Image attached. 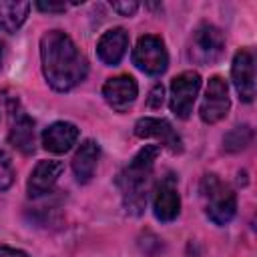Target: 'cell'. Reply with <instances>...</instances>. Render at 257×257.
<instances>
[{
  "instance_id": "obj_15",
  "label": "cell",
  "mask_w": 257,
  "mask_h": 257,
  "mask_svg": "<svg viewBox=\"0 0 257 257\" xmlns=\"http://www.w3.org/2000/svg\"><path fill=\"white\" fill-rule=\"evenodd\" d=\"M62 163L60 161H40L28 179V195L30 197H42L56 185L58 177L62 175Z\"/></svg>"
},
{
  "instance_id": "obj_20",
  "label": "cell",
  "mask_w": 257,
  "mask_h": 257,
  "mask_svg": "<svg viewBox=\"0 0 257 257\" xmlns=\"http://www.w3.org/2000/svg\"><path fill=\"white\" fill-rule=\"evenodd\" d=\"M163 92H165L163 84H155L153 86V90H151V94L147 98L149 108H161V104H163Z\"/></svg>"
},
{
  "instance_id": "obj_8",
  "label": "cell",
  "mask_w": 257,
  "mask_h": 257,
  "mask_svg": "<svg viewBox=\"0 0 257 257\" xmlns=\"http://www.w3.org/2000/svg\"><path fill=\"white\" fill-rule=\"evenodd\" d=\"M229 106H231V102H229L227 82L221 76H211L209 84H207V92H205L203 104H201V110H199L203 122H207V124L219 122L221 118L227 116Z\"/></svg>"
},
{
  "instance_id": "obj_10",
  "label": "cell",
  "mask_w": 257,
  "mask_h": 257,
  "mask_svg": "<svg viewBox=\"0 0 257 257\" xmlns=\"http://www.w3.org/2000/svg\"><path fill=\"white\" fill-rule=\"evenodd\" d=\"M231 76L235 82V88L239 92V98L245 102H251L255 98V58L253 52L247 48H241L231 66Z\"/></svg>"
},
{
  "instance_id": "obj_6",
  "label": "cell",
  "mask_w": 257,
  "mask_h": 257,
  "mask_svg": "<svg viewBox=\"0 0 257 257\" xmlns=\"http://www.w3.org/2000/svg\"><path fill=\"white\" fill-rule=\"evenodd\" d=\"M8 141L14 149H18L22 155H32L36 151V135H34V120L22 110L18 100L8 102Z\"/></svg>"
},
{
  "instance_id": "obj_18",
  "label": "cell",
  "mask_w": 257,
  "mask_h": 257,
  "mask_svg": "<svg viewBox=\"0 0 257 257\" xmlns=\"http://www.w3.org/2000/svg\"><path fill=\"white\" fill-rule=\"evenodd\" d=\"M253 141V128L249 124H243V126H235L231 133L225 135L223 139V145H225V151L229 153H237L241 149H247Z\"/></svg>"
},
{
  "instance_id": "obj_1",
  "label": "cell",
  "mask_w": 257,
  "mask_h": 257,
  "mask_svg": "<svg viewBox=\"0 0 257 257\" xmlns=\"http://www.w3.org/2000/svg\"><path fill=\"white\" fill-rule=\"evenodd\" d=\"M42 72L54 90H70L84 80L88 64L72 38L62 30H48L40 38Z\"/></svg>"
},
{
  "instance_id": "obj_2",
  "label": "cell",
  "mask_w": 257,
  "mask_h": 257,
  "mask_svg": "<svg viewBox=\"0 0 257 257\" xmlns=\"http://www.w3.org/2000/svg\"><path fill=\"white\" fill-rule=\"evenodd\" d=\"M159 153H161L159 145L143 147L116 179L120 193H122V205L126 213L135 217L145 211L147 195H149L151 181H153V167H155Z\"/></svg>"
},
{
  "instance_id": "obj_7",
  "label": "cell",
  "mask_w": 257,
  "mask_h": 257,
  "mask_svg": "<svg viewBox=\"0 0 257 257\" xmlns=\"http://www.w3.org/2000/svg\"><path fill=\"white\" fill-rule=\"evenodd\" d=\"M201 88V76L193 70H185L171 82V110L179 118H189L193 112L195 98Z\"/></svg>"
},
{
  "instance_id": "obj_3",
  "label": "cell",
  "mask_w": 257,
  "mask_h": 257,
  "mask_svg": "<svg viewBox=\"0 0 257 257\" xmlns=\"http://www.w3.org/2000/svg\"><path fill=\"white\" fill-rule=\"evenodd\" d=\"M201 197L205 213L215 225H227L237 211V197L233 189L217 175H205L201 181Z\"/></svg>"
},
{
  "instance_id": "obj_21",
  "label": "cell",
  "mask_w": 257,
  "mask_h": 257,
  "mask_svg": "<svg viewBox=\"0 0 257 257\" xmlns=\"http://www.w3.org/2000/svg\"><path fill=\"white\" fill-rule=\"evenodd\" d=\"M110 6H112V10H116L120 16H133V14L137 12V8H139L137 2H112Z\"/></svg>"
},
{
  "instance_id": "obj_9",
  "label": "cell",
  "mask_w": 257,
  "mask_h": 257,
  "mask_svg": "<svg viewBox=\"0 0 257 257\" xmlns=\"http://www.w3.org/2000/svg\"><path fill=\"white\" fill-rule=\"evenodd\" d=\"M135 135L139 139H157L159 145L167 147L171 153H181L183 151L181 137L171 126V122L165 120V118H153V116L139 118L137 124H135Z\"/></svg>"
},
{
  "instance_id": "obj_5",
  "label": "cell",
  "mask_w": 257,
  "mask_h": 257,
  "mask_svg": "<svg viewBox=\"0 0 257 257\" xmlns=\"http://www.w3.org/2000/svg\"><path fill=\"white\" fill-rule=\"evenodd\" d=\"M133 62L139 70H143L147 74H153V76L163 74L169 64L165 42L155 34L141 36L133 50Z\"/></svg>"
},
{
  "instance_id": "obj_24",
  "label": "cell",
  "mask_w": 257,
  "mask_h": 257,
  "mask_svg": "<svg viewBox=\"0 0 257 257\" xmlns=\"http://www.w3.org/2000/svg\"><path fill=\"white\" fill-rule=\"evenodd\" d=\"M0 66H2V44H0Z\"/></svg>"
},
{
  "instance_id": "obj_16",
  "label": "cell",
  "mask_w": 257,
  "mask_h": 257,
  "mask_svg": "<svg viewBox=\"0 0 257 257\" xmlns=\"http://www.w3.org/2000/svg\"><path fill=\"white\" fill-rule=\"evenodd\" d=\"M98 157H100V147L92 139H86L78 147V151H76V155L72 159V171H74L78 183H88L92 179L96 163H98Z\"/></svg>"
},
{
  "instance_id": "obj_23",
  "label": "cell",
  "mask_w": 257,
  "mask_h": 257,
  "mask_svg": "<svg viewBox=\"0 0 257 257\" xmlns=\"http://www.w3.org/2000/svg\"><path fill=\"white\" fill-rule=\"evenodd\" d=\"M0 257H28L24 251L20 249H12V247H0Z\"/></svg>"
},
{
  "instance_id": "obj_19",
  "label": "cell",
  "mask_w": 257,
  "mask_h": 257,
  "mask_svg": "<svg viewBox=\"0 0 257 257\" xmlns=\"http://www.w3.org/2000/svg\"><path fill=\"white\" fill-rule=\"evenodd\" d=\"M14 183V171L8 161V157L0 151V191H6Z\"/></svg>"
},
{
  "instance_id": "obj_14",
  "label": "cell",
  "mask_w": 257,
  "mask_h": 257,
  "mask_svg": "<svg viewBox=\"0 0 257 257\" xmlns=\"http://www.w3.org/2000/svg\"><path fill=\"white\" fill-rule=\"evenodd\" d=\"M78 139V128L72 122L66 120H58L52 122L48 128H44L42 133V145L46 151L54 153V155H62L66 151L72 149V145Z\"/></svg>"
},
{
  "instance_id": "obj_17",
  "label": "cell",
  "mask_w": 257,
  "mask_h": 257,
  "mask_svg": "<svg viewBox=\"0 0 257 257\" xmlns=\"http://www.w3.org/2000/svg\"><path fill=\"white\" fill-rule=\"evenodd\" d=\"M30 10L28 2H16V0H0V30L2 32H14L22 26Z\"/></svg>"
},
{
  "instance_id": "obj_12",
  "label": "cell",
  "mask_w": 257,
  "mask_h": 257,
  "mask_svg": "<svg viewBox=\"0 0 257 257\" xmlns=\"http://www.w3.org/2000/svg\"><path fill=\"white\" fill-rule=\"evenodd\" d=\"M153 211H155V217L159 221H173L179 211H181V199H179V193H177V183H175V177L169 175L165 177L157 191H155V201H153Z\"/></svg>"
},
{
  "instance_id": "obj_13",
  "label": "cell",
  "mask_w": 257,
  "mask_h": 257,
  "mask_svg": "<svg viewBox=\"0 0 257 257\" xmlns=\"http://www.w3.org/2000/svg\"><path fill=\"white\" fill-rule=\"evenodd\" d=\"M126 48H128V34L124 28L106 30L96 42V54L108 66H116L122 60Z\"/></svg>"
},
{
  "instance_id": "obj_22",
  "label": "cell",
  "mask_w": 257,
  "mask_h": 257,
  "mask_svg": "<svg viewBox=\"0 0 257 257\" xmlns=\"http://www.w3.org/2000/svg\"><path fill=\"white\" fill-rule=\"evenodd\" d=\"M36 8L42 10V12H64L66 10V4H56V2H36Z\"/></svg>"
},
{
  "instance_id": "obj_11",
  "label": "cell",
  "mask_w": 257,
  "mask_h": 257,
  "mask_svg": "<svg viewBox=\"0 0 257 257\" xmlns=\"http://www.w3.org/2000/svg\"><path fill=\"white\" fill-rule=\"evenodd\" d=\"M139 92L137 80L128 74H120L114 78H108L102 86V96L106 100V104L116 110V112H124L131 108V104L135 102Z\"/></svg>"
},
{
  "instance_id": "obj_4",
  "label": "cell",
  "mask_w": 257,
  "mask_h": 257,
  "mask_svg": "<svg viewBox=\"0 0 257 257\" xmlns=\"http://www.w3.org/2000/svg\"><path fill=\"white\" fill-rule=\"evenodd\" d=\"M223 50H225V36L217 26L203 22L195 28L189 46L191 60L199 64H213L215 60L221 58Z\"/></svg>"
}]
</instances>
